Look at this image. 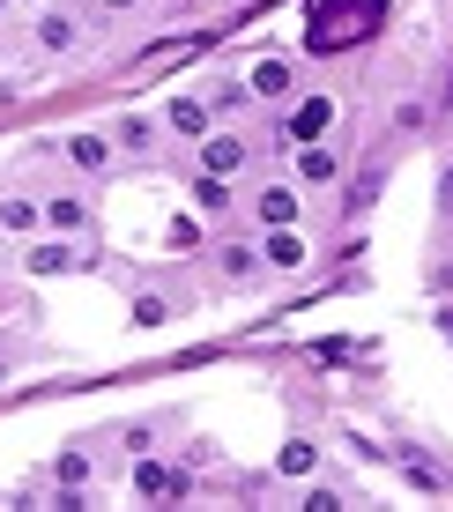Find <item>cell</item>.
Instances as JSON below:
<instances>
[{
    "mask_svg": "<svg viewBox=\"0 0 453 512\" xmlns=\"http://www.w3.org/2000/svg\"><path fill=\"white\" fill-rule=\"evenodd\" d=\"M246 141H238V134H208L201 141V171H216V179H231V171H246Z\"/></svg>",
    "mask_w": 453,
    "mask_h": 512,
    "instance_id": "1",
    "label": "cell"
},
{
    "mask_svg": "<svg viewBox=\"0 0 453 512\" xmlns=\"http://www.w3.org/2000/svg\"><path fill=\"white\" fill-rule=\"evenodd\" d=\"M327 119H335V97H305L298 112H290V141H320Z\"/></svg>",
    "mask_w": 453,
    "mask_h": 512,
    "instance_id": "2",
    "label": "cell"
},
{
    "mask_svg": "<svg viewBox=\"0 0 453 512\" xmlns=\"http://www.w3.org/2000/svg\"><path fill=\"white\" fill-rule=\"evenodd\" d=\"M134 490H142V498H186V475H171L164 461H142L134 468Z\"/></svg>",
    "mask_w": 453,
    "mask_h": 512,
    "instance_id": "3",
    "label": "cell"
},
{
    "mask_svg": "<svg viewBox=\"0 0 453 512\" xmlns=\"http://www.w3.org/2000/svg\"><path fill=\"white\" fill-rule=\"evenodd\" d=\"M45 208V223H52V231H82V223H90V201H75V193H52V201H38Z\"/></svg>",
    "mask_w": 453,
    "mask_h": 512,
    "instance_id": "4",
    "label": "cell"
},
{
    "mask_svg": "<svg viewBox=\"0 0 453 512\" xmlns=\"http://www.w3.org/2000/svg\"><path fill=\"white\" fill-rule=\"evenodd\" d=\"M298 171H305L312 186H327V179H342V156L320 149V141H298Z\"/></svg>",
    "mask_w": 453,
    "mask_h": 512,
    "instance_id": "5",
    "label": "cell"
},
{
    "mask_svg": "<svg viewBox=\"0 0 453 512\" xmlns=\"http://www.w3.org/2000/svg\"><path fill=\"white\" fill-rule=\"evenodd\" d=\"M246 97L283 104V97H290V67H283V60H260V67H253V82H246Z\"/></svg>",
    "mask_w": 453,
    "mask_h": 512,
    "instance_id": "6",
    "label": "cell"
},
{
    "mask_svg": "<svg viewBox=\"0 0 453 512\" xmlns=\"http://www.w3.org/2000/svg\"><path fill=\"white\" fill-rule=\"evenodd\" d=\"M23 268H30V275H67V268H75V245H67V238H60V245H30Z\"/></svg>",
    "mask_w": 453,
    "mask_h": 512,
    "instance_id": "7",
    "label": "cell"
},
{
    "mask_svg": "<svg viewBox=\"0 0 453 512\" xmlns=\"http://www.w3.org/2000/svg\"><path fill=\"white\" fill-rule=\"evenodd\" d=\"M67 164H75V171H104V164H112V141H104V134H75V141H67Z\"/></svg>",
    "mask_w": 453,
    "mask_h": 512,
    "instance_id": "8",
    "label": "cell"
},
{
    "mask_svg": "<svg viewBox=\"0 0 453 512\" xmlns=\"http://www.w3.org/2000/svg\"><path fill=\"white\" fill-rule=\"evenodd\" d=\"M268 268H305V238L290 231V223H275V238H268Z\"/></svg>",
    "mask_w": 453,
    "mask_h": 512,
    "instance_id": "9",
    "label": "cell"
},
{
    "mask_svg": "<svg viewBox=\"0 0 453 512\" xmlns=\"http://www.w3.org/2000/svg\"><path fill=\"white\" fill-rule=\"evenodd\" d=\"M253 208H260V223H298V193H290V186H268Z\"/></svg>",
    "mask_w": 453,
    "mask_h": 512,
    "instance_id": "10",
    "label": "cell"
},
{
    "mask_svg": "<svg viewBox=\"0 0 453 512\" xmlns=\"http://www.w3.org/2000/svg\"><path fill=\"white\" fill-rule=\"evenodd\" d=\"M320 468V446H305V438H290L283 453H275V475H312Z\"/></svg>",
    "mask_w": 453,
    "mask_h": 512,
    "instance_id": "11",
    "label": "cell"
},
{
    "mask_svg": "<svg viewBox=\"0 0 453 512\" xmlns=\"http://www.w3.org/2000/svg\"><path fill=\"white\" fill-rule=\"evenodd\" d=\"M171 127L179 134H208V104L201 97H171Z\"/></svg>",
    "mask_w": 453,
    "mask_h": 512,
    "instance_id": "12",
    "label": "cell"
},
{
    "mask_svg": "<svg viewBox=\"0 0 453 512\" xmlns=\"http://www.w3.org/2000/svg\"><path fill=\"white\" fill-rule=\"evenodd\" d=\"M38 201H0V231H38Z\"/></svg>",
    "mask_w": 453,
    "mask_h": 512,
    "instance_id": "13",
    "label": "cell"
},
{
    "mask_svg": "<svg viewBox=\"0 0 453 512\" xmlns=\"http://www.w3.org/2000/svg\"><path fill=\"white\" fill-rule=\"evenodd\" d=\"M38 38H45L52 52H67V45H75V23H67V15H45V23H38Z\"/></svg>",
    "mask_w": 453,
    "mask_h": 512,
    "instance_id": "14",
    "label": "cell"
},
{
    "mask_svg": "<svg viewBox=\"0 0 453 512\" xmlns=\"http://www.w3.org/2000/svg\"><path fill=\"white\" fill-rule=\"evenodd\" d=\"M194 201H201V208H223V201H231V186H223L216 171H201V179H194Z\"/></svg>",
    "mask_w": 453,
    "mask_h": 512,
    "instance_id": "15",
    "label": "cell"
},
{
    "mask_svg": "<svg viewBox=\"0 0 453 512\" xmlns=\"http://www.w3.org/2000/svg\"><path fill=\"white\" fill-rule=\"evenodd\" d=\"M171 312H164V297H134V327H164Z\"/></svg>",
    "mask_w": 453,
    "mask_h": 512,
    "instance_id": "16",
    "label": "cell"
},
{
    "mask_svg": "<svg viewBox=\"0 0 453 512\" xmlns=\"http://www.w3.org/2000/svg\"><path fill=\"white\" fill-rule=\"evenodd\" d=\"M305 505H312V512H342V490L320 483V490H305Z\"/></svg>",
    "mask_w": 453,
    "mask_h": 512,
    "instance_id": "17",
    "label": "cell"
},
{
    "mask_svg": "<svg viewBox=\"0 0 453 512\" xmlns=\"http://www.w3.org/2000/svg\"><path fill=\"white\" fill-rule=\"evenodd\" d=\"M104 8H134V0H104Z\"/></svg>",
    "mask_w": 453,
    "mask_h": 512,
    "instance_id": "18",
    "label": "cell"
},
{
    "mask_svg": "<svg viewBox=\"0 0 453 512\" xmlns=\"http://www.w3.org/2000/svg\"><path fill=\"white\" fill-rule=\"evenodd\" d=\"M0 386H8V372H0Z\"/></svg>",
    "mask_w": 453,
    "mask_h": 512,
    "instance_id": "19",
    "label": "cell"
},
{
    "mask_svg": "<svg viewBox=\"0 0 453 512\" xmlns=\"http://www.w3.org/2000/svg\"><path fill=\"white\" fill-rule=\"evenodd\" d=\"M0 8H8V0H0Z\"/></svg>",
    "mask_w": 453,
    "mask_h": 512,
    "instance_id": "20",
    "label": "cell"
}]
</instances>
